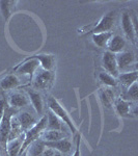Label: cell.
Wrapping results in <instances>:
<instances>
[{"label":"cell","mask_w":138,"mask_h":156,"mask_svg":"<svg viewBox=\"0 0 138 156\" xmlns=\"http://www.w3.org/2000/svg\"><path fill=\"white\" fill-rule=\"evenodd\" d=\"M45 149H46V147H45L44 142H43V140H41V138H39V140H34L27 148L24 153H26L28 156H42Z\"/></svg>","instance_id":"44dd1931"},{"label":"cell","mask_w":138,"mask_h":156,"mask_svg":"<svg viewBox=\"0 0 138 156\" xmlns=\"http://www.w3.org/2000/svg\"><path fill=\"white\" fill-rule=\"evenodd\" d=\"M112 32H101V34H91L92 42L96 46L100 47V48H105L107 46V43H108L109 39L112 37Z\"/></svg>","instance_id":"603a6c76"},{"label":"cell","mask_w":138,"mask_h":156,"mask_svg":"<svg viewBox=\"0 0 138 156\" xmlns=\"http://www.w3.org/2000/svg\"><path fill=\"white\" fill-rule=\"evenodd\" d=\"M26 59H36L43 68V70H46V71H53L55 67V56L53 54H34L27 57Z\"/></svg>","instance_id":"7c38bea8"},{"label":"cell","mask_w":138,"mask_h":156,"mask_svg":"<svg viewBox=\"0 0 138 156\" xmlns=\"http://www.w3.org/2000/svg\"><path fill=\"white\" fill-rule=\"evenodd\" d=\"M122 99L127 100V101L133 102V101H137L138 99V84L137 82H134L132 85H130L129 87H127L126 90L122 94Z\"/></svg>","instance_id":"484cf974"},{"label":"cell","mask_w":138,"mask_h":156,"mask_svg":"<svg viewBox=\"0 0 138 156\" xmlns=\"http://www.w3.org/2000/svg\"><path fill=\"white\" fill-rule=\"evenodd\" d=\"M14 115V112L12 110V107L5 105L4 114L0 121V149L2 150V153L6 154V146L9 143V130H11V119Z\"/></svg>","instance_id":"277c9868"},{"label":"cell","mask_w":138,"mask_h":156,"mask_svg":"<svg viewBox=\"0 0 138 156\" xmlns=\"http://www.w3.org/2000/svg\"><path fill=\"white\" fill-rule=\"evenodd\" d=\"M53 156H61V153H59V152H55Z\"/></svg>","instance_id":"4dcf8cb0"},{"label":"cell","mask_w":138,"mask_h":156,"mask_svg":"<svg viewBox=\"0 0 138 156\" xmlns=\"http://www.w3.org/2000/svg\"><path fill=\"white\" fill-rule=\"evenodd\" d=\"M102 65L103 68L105 69V72H107L111 76L116 78L119 76V71L117 69L116 58H115V54L111 53L109 51H105L102 57Z\"/></svg>","instance_id":"ba28073f"},{"label":"cell","mask_w":138,"mask_h":156,"mask_svg":"<svg viewBox=\"0 0 138 156\" xmlns=\"http://www.w3.org/2000/svg\"><path fill=\"white\" fill-rule=\"evenodd\" d=\"M27 95H28V99L33 108L36 109L37 115H42L43 110H44V102H43V98L39 92L31 89L26 90Z\"/></svg>","instance_id":"9a60e30c"},{"label":"cell","mask_w":138,"mask_h":156,"mask_svg":"<svg viewBox=\"0 0 138 156\" xmlns=\"http://www.w3.org/2000/svg\"><path fill=\"white\" fill-rule=\"evenodd\" d=\"M40 66V62L36 59H26L22 60L19 65H17L14 68L15 71H17L19 74L22 75H27L29 79V83H31L32 79H33L34 73L37 70V68Z\"/></svg>","instance_id":"52a82bcc"},{"label":"cell","mask_w":138,"mask_h":156,"mask_svg":"<svg viewBox=\"0 0 138 156\" xmlns=\"http://www.w3.org/2000/svg\"><path fill=\"white\" fill-rule=\"evenodd\" d=\"M17 1H0V12L5 21L9 19L12 11H15Z\"/></svg>","instance_id":"d4e9b609"},{"label":"cell","mask_w":138,"mask_h":156,"mask_svg":"<svg viewBox=\"0 0 138 156\" xmlns=\"http://www.w3.org/2000/svg\"><path fill=\"white\" fill-rule=\"evenodd\" d=\"M47 103H48L49 110H51L54 115H56L57 117L61 120V122L64 123V124L67 125V127L69 128L70 131L72 132L73 137L75 138V136H76L77 134H79L78 129H77L76 126H75V124H74V122H73L71 115H69V112H67L66 108L62 106V105L59 103L58 100L55 99L54 97H49Z\"/></svg>","instance_id":"7a4b0ae2"},{"label":"cell","mask_w":138,"mask_h":156,"mask_svg":"<svg viewBox=\"0 0 138 156\" xmlns=\"http://www.w3.org/2000/svg\"><path fill=\"white\" fill-rule=\"evenodd\" d=\"M0 156H1V154H0Z\"/></svg>","instance_id":"1f68e13d"},{"label":"cell","mask_w":138,"mask_h":156,"mask_svg":"<svg viewBox=\"0 0 138 156\" xmlns=\"http://www.w3.org/2000/svg\"><path fill=\"white\" fill-rule=\"evenodd\" d=\"M55 81V74L53 71H46L42 70L34 76L31 84L36 90H46L52 87Z\"/></svg>","instance_id":"5b68a950"},{"label":"cell","mask_w":138,"mask_h":156,"mask_svg":"<svg viewBox=\"0 0 138 156\" xmlns=\"http://www.w3.org/2000/svg\"><path fill=\"white\" fill-rule=\"evenodd\" d=\"M99 98L101 100L102 104L104 105V107L110 108L113 105L115 101L114 98V92L110 87H106V89H101L99 90Z\"/></svg>","instance_id":"ac0fdd59"},{"label":"cell","mask_w":138,"mask_h":156,"mask_svg":"<svg viewBox=\"0 0 138 156\" xmlns=\"http://www.w3.org/2000/svg\"><path fill=\"white\" fill-rule=\"evenodd\" d=\"M5 105H6V101L4 99H0V121H1L2 117H3L4 114V109H5Z\"/></svg>","instance_id":"f1b7e54d"},{"label":"cell","mask_w":138,"mask_h":156,"mask_svg":"<svg viewBox=\"0 0 138 156\" xmlns=\"http://www.w3.org/2000/svg\"><path fill=\"white\" fill-rule=\"evenodd\" d=\"M114 107L117 115L122 118H130L132 115H135L133 112V102L127 101L122 98H117L114 101Z\"/></svg>","instance_id":"30bf717a"},{"label":"cell","mask_w":138,"mask_h":156,"mask_svg":"<svg viewBox=\"0 0 138 156\" xmlns=\"http://www.w3.org/2000/svg\"><path fill=\"white\" fill-rule=\"evenodd\" d=\"M46 127H47V115H43L41 119L37 121L30 129L24 132L23 143H22L21 149H20L19 156L23 155V153L26 151L27 148H28L34 140L41 138L42 133L46 130Z\"/></svg>","instance_id":"6da1fadb"},{"label":"cell","mask_w":138,"mask_h":156,"mask_svg":"<svg viewBox=\"0 0 138 156\" xmlns=\"http://www.w3.org/2000/svg\"><path fill=\"white\" fill-rule=\"evenodd\" d=\"M106 48L108 49L107 51L111 52L113 54L120 53V52L125 51V48H126V40L122 36H119V34H112V37H110L108 43H107Z\"/></svg>","instance_id":"8fae6325"},{"label":"cell","mask_w":138,"mask_h":156,"mask_svg":"<svg viewBox=\"0 0 138 156\" xmlns=\"http://www.w3.org/2000/svg\"><path fill=\"white\" fill-rule=\"evenodd\" d=\"M54 153H55V151H54V150L50 149V148H46L42 156H53V155H54Z\"/></svg>","instance_id":"f546056e"},{"label":"cell","mask_w":138,"mask_h":156,"mask_svg":"<svg viewBox=\"0 0 138 156\" xmlns=\"http://www.w3.org/2000/svg\"><path fill=\"white\" fill-rule=\"evenodd\" d=\"M116 78L120 83L127 89V87H129L130 85H132L134 82H137L138 72L136 70H134V71H128V72L120 73Z\"/></svg>","instance_id":"d6986e66"},{"label":"cell","mask_w":138,"mask_h":156,"mask_svg":"<svg viewBox=\"0 0 138 156\" xmlns=\"http://www.w3.org/2000/svg\"><path fill=\"white\" fill-rule=\"evenodd\" d=\"M76 140V147H75V151L73 153V156H81V149H80V144H81V135L77 134L75 136Z\"/></svg>","instance_id":"83f0119b"},{"label":"cell","mask_w":138,"mask_h":156,"mask_svg":"<svg viewBox=\"0 0 138 156\" xmlns=\"http://www.w3.org/2000/svg\"><path fill=\"white\" fill-rule=\"evenodd\" d=\"M117 69L119 71H125L136 62V56L132 51H122L120 53L115 54Z\"/></svg>","instance_id":"9c48e42d"},{"label":"cell","mask_w":138,"mask_h":156,"mask_svg":"<svg viewBox=\"0 0 138 156\" xmlns=\"http://www.w3.org/2000/svg\"><path fill=\"white\" fill-rule=\"evenodd\" d=\"M62 138H64V133L61 130H45L41 135L44 142H56Z\"/></svg>","instance_id":"7402d4cb"},{"label":"cell","mask_w":138,"mask_h":156,"mask_svg":"<svg viewBox=\"0 0 138 156\" xmlns=\"http://www.w3.org/2000/svg\"><path fill=\"white\" fill-rule=\"evenodd\" d=\"M16 118H17V120H18L20 126H21V129H22V131H23V133L25 131H27L28 129H30V128L37 122L36 118L27 112H19V114L16 115Z\"/></svg>","instance_id":"5bb4252c"},{"label":"cell","mask_w":138,"mask_h":156,"mask_svg":"<svg viewBox=\"0 0 138 156\" xmlns=\"http://www.w3.org/2000/svg\"><path fill=\"white\" fill-rule=\"evenodd\" d=\"M99 80L101 81V83H103L105 87H115L117 85V80L116 78L111 76L110 74H108L107 72H100L99 73Z\"/></svg>","instance_id":"4316f807"},{"label":"cell","mask_w":138,"mask_h":156,"mask_svg":"<svg viewBox=\"0 0 138 156\" xmlns=\"http://www.w3.org/2000/svg\"><path fill=\"white\" fill-rule=\"evenodd\" d=\"M122 29L124 31L125 37L129 40L133 45H136L137 42V27H136V18L134 15H131V11L125 9L122 12V20H120Z\"/></svg>","instance_id":"3957f363"},{"label":"cell","mask_w":138,"mask_h":156,"mask_svg":"<svg viewBox=\"0 0 138 156\" xmlns=\"http://www.w3.org/2000/svg\"><path fill=\"white\" fill-rule=\"evenodd\" d=\"M29 103L28 98L21 93H12L9 95L7 100V105L12 108H21L27 106Z\"/></svg>","instance_id":"2e32d148"},{"label":"cell","mask_w":138,"mask_h":156,"mask_svg":"<svg viewBox=\"0 0 138 156\" xmlns=\"http://www.w3.org/2000/svg\"><path fill=\"white\" fill-rule=\"evenodd\" d=\"M115 22V12H108L99 20V22L92 27L91 29L87 30L86 34H96L101 32H110V30L113 28Z\"/></svg>","instance_id":"8992f818"},{"label":"cell","mask_w":138,"mask_h":156,"mask_svg":"<svg viewBox=\"0 0 138 156\" xmlns=\"http://www.w3.org/2000/svg\"><path fill=\"white\" fill-rule=\"evenodd\" d=\"M47 115V127L46 130H61L64 131V123L61 120L54 115L51 110H48V115Z\"/></svg>","instance_id":"ffe728a7"},{"label":"cell","mask_w":138,"mask_h":156,"mask_svg":"<svg viewBox=\"0 0 138 156\" xmlns=\"http://www.w3.org/2000/svg\"><path fill=\"white\" fill-rule=\"evenodd\" d=\"M23 134V131L21 129V126H20L18 120H17L16 115H12L11 119V130H9V142L11 140H14L16 138L20 137Z\"/></svg>","instance_id":"cb8c5ba5"},{"label":"cell","mask_w":138,"mask_h":156,"mask_svg":"<svg viewBox=\"0 0 138 156\" xmlns=\"http://www.w3.org/2000/svg\"><path fill=\"white\" fill-rule=\"evenodd\" d=\"M21 82H20L19 78L15 74H9L5 77H3L0 80V89L3 90H11L20 87Z\"/></svg>","instance_id":"e0dca14e"},{"label":"cell","mask_w":138,"mask_h":156,"mask_svg":"<svg viewBox=\"0 0 138 156\" xmlns=\"http://www.w3.org/2000/svg\"><path fill=\"white\" fill-rule=\"evenodd\" d=\"M44 142V140H43ZM45 147L50 148L52 150H56L59 153H69L72 150V143L67 138H62V140H56V142H44Z\"/></svg>","instance_id":"4fadbf2b"}]
</instances>
